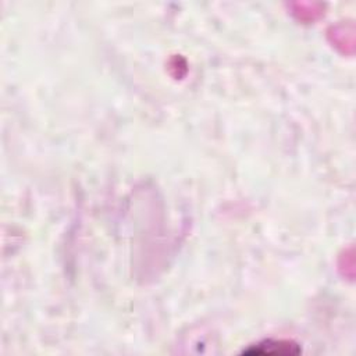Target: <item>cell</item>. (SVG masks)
Returning <instances> with one entry per match:
<instances>
[{"instance_id":"cell-1","label":"cell","mask_w":356,"mask_h":356,"mask_svg":"<svg viewBox=\"0 0 356 356\" xmlns=\"http://www.w3.org/2000/svg\"><path fill=\"white\" fill-rule=\"evenodd\" d=\"M246 355H298L300 353V348L298 343L291 342V341H274V339H267L256 346H250L249 349L243 350Z\"/></svg>"}]
</instances>
